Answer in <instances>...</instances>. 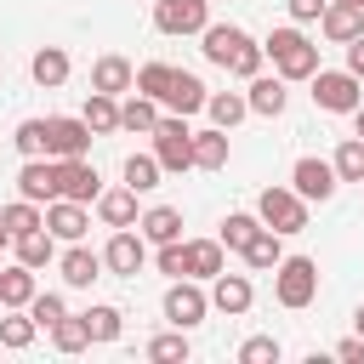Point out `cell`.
<instances>
[{
    "label": "cell",
    "instance_id": "1",
    "mask_svg": "<svg viewBox=\"0 0 364 364\" xmlns=\"http://www.w3.org/2000/svg\"><path fill=\"white\" fill-rule=\"evenodd\" d=\"M199 51H205L216 68H228L233 80H250V74H262V63H267L262 40H256L250 28H239V23H205V28H199Z\"/></svg>",
    "mask_w": 364,
    "mask_h": 364
},
{
    "label": "cell",
    "instance_id": "2",
    "mask_svg": "<svg viewBox=\"0 0 364 364\" xmlns=\"http://www.w3.org/2000/svg\"><path fill=\"white\" fill-rule=\"evenodd\" d=\"M262 51H267V63H273L279 80H313V68H318V46H313L296 23L273 28V34L262 40Z\"/></svg>",
    "mask_w": 364,
    "mask_h": 364
},
{
    "label": "cell",
    "instance_id": "3",
    "mask_svg": "<svg viewBox=\"0 0 364 364\" xmlns=\"http://www.w3.org/2000/svg\"><path fill=\"white\" fill-rule=\"evenodd\" d=\"M313 296H318V262L313 256H279V267H273V301L290 307V313H301V307H313Z\"/></svg>",
    "mask_w": 364,
    "mask_h": 364
},
{
    "label": "cell",
    "instance_id": "4",
    "mask_svg": "<svg viewBox=\"0 0 364 364\" xmlns=\"http://www.w3.org/2000/svg\"><path fill=\"white\" fill-rule=\"evenodd\" d=\"M148 136H154L159 171H193V125H188L182 114H159V125H154Z\"/></svg>",
    "mask_w": 364,
    "mask_h": 364
},
{
    "label": "cell",
    "instance_id": "5",
    "mask_svg": "<svg viewBox=\"0 0 364 364\" xmlns=\"http://www.w3.org/2000/svg\"><path fill=\"white\" fill-rule=\"evenodd\" d=\"M256 216H262V228H273V233H301V228H307V199H301L290 182H273V188H262Z\"/></svg>",
    "mask_w": 364,
    "mask_h": 364
},
{
    "label": "cell",
    "instance_id": "6",
    "mask_svg": "<svg viewBox=\"0 0 364 364\" xmlns=\"http://www.w3.org/2000/svg\"><path fill=\"white\" fill-rule=\"evenodd\" d=\"M364 80H353L347 68H313V102L324 108V114H353L358 102H364V91H358Z\"/></svg>",
    "mask_w": 364,
    "mask_h": 364
},
{
    "label": "cell",
    "instance_id": "7",
    "mask_svg": "<svg viewBox=\"0 0 364 364\" xmlns=\"http://www.w3.org/2000/svg\"><path fill=\"white\" fill-rule=\"evenodd\" d=\"M159 307H165V318H171L176 330H193V324H205V313H210V290H199V279H171Z\"/></svg>",
    "mask_w": 364,
    "mask_h": 364
},
{
    "label": "cell",
    "instance_id": "8",
    "mask_svg": "<svg viewBox=\"0 0 364 364\" xmlns=\"http://www.w3.org/2000/svg\"><path fill=\"white\" fill-rule=\"evenodd\" d=\"M290 188H296L307 205H324V199L341 188V176H336V165H330V159H318V154H301V159L290 165Z\"/></svg>",
    "mask_w": 364,
    "mask_h": 364
},
{
    "label": "cell",
    "instance_id": "9",
    "mask_svg": "<svg viewBox=\"0 0 364 364\" xmlns=\"http://www.w3.org/2000/svg\"><path fill=\"white\" fill-rule=\"evenodd\" d=\"M46 154H51V159L91 154V125H85L80 114H46Z\"/></svg>",
    "mask_w": 364,
    "mask_h": 364
},
{
    "label": "cell",
    "instance_id": "10",
    "mask_svg": "<svg viewBox=\"0 0 364 364\" xmlns=\"http://www.w3.org/2000/svg\"><path fill=\"white\" fill-rule=\"evenodd\" d=\"M102 267H108V273H119V279H136V273L148 267V239H142V233H131V228H114V233H108V245H102Z\"/></svg>",
    "mask_w": 364,
    "mask_h": 364
},
{
    "label": "cell",
    "instance_id": "11",
    "mask_svg": "<svg viewBox=\"0 0 364 364\" xmlns=\"http://www.w3.org/2000/svg\"><path fill=\"white\" fill-rule=\"evenodd\" d=\"M205 23H210V0H154L159 34H199Z\"/></svg>",
    "mask_w": 364,
    "mask_h": 364
},
{
    "label": "cell",
    "instance_id": "12",
    "mask_svg": "<svg viewBox=\"0 0 364 364\" xmlns=\"http://www.w3.org/2000/svg\"><path fill=\"white\" fill-rule=\"evenodd\" d=\"M205 97H210V91H205V80H199V74L171 68V80H165V91H159V108H171V114H182V119H188V114H199V108H205Z\"/></svg>",
    "mask_w": 364,
    "mask_h": 364
},
{
    "label": "cell",
    "instance_id": "13",
    "mask_svg": "<svg viewBox=\"0 0 364 364\" xmlns=\"http://www.w3.org/2000/svg\"><path fill=\"white\" fill-rule=\"evenodd\" d=\"M102 188H97V165L85 159V154H74V159H57V199H80V205H91Z\"/></svg>",
    "mask_w": 364,
    "mask_h": 364
},
{
    "label": "cell",
    "instance_id": "14",
    "mask_svg": "<svg viewBox=\"0 0 364 364\" xmlns=\"http://www.w3.org/2000/svg\"><path fill=\"white\" fill-rule=\"evenodd\" d=\"M85 228H91V205H80V199H46V233L51 239L74 245V239H85Z\"/></svg>",
    "mask_w": 364,
    "mask_h": 364
},
{
    "label": "cell",
    "instance_id": "15",
    "mask_svg": "<svg viewBox=\"0 0 364 364\" xmlns=\"http://www.w3.org/2000/svg\"><path fill=\"white\" fill-rule=\"evenodd\" d=\"M250 301H256V284H250V273H216L210 279V307L216 313H228V318H239V313H250Z\"/></svg>",
    "mask_w": 364,
    "mask_h": 364
},
{
    "label": "cell",
    "instance_id": "16",
    "mask_svg": "<svg viewBox=\"0 0 364 364\" xmlns=\"http://www.w3.org/2000/svg\"><path fill=\"white\" fill-rule=\"evenodd\" d=\"M245 102H250V114L279 119L284 102H290V80H279V74H250V80H245Z\"/></svg>",
    "mask_w": 364,
    "mask_h": 364
},
{
    "label": "cell",
    "instance_id": "17",
    "mask_svg": "<svg viewBox=\"0 0 364 364\" xmlns=\"http://www.w3.org/2000/svg\"><path fill=\"white\" fill-rule=\"evenodd\" d=\"M17 193H23V199H34V205L57 199V159H51V154L23 159V165H17Z\"/></svg>",
    "mask_w": 364,
    "mask_h": 364
},
{
    "label": "cell",
    "instance_id": "18",
    "mask_svg": "<svg viewBox=\"0 0 364 364\" xmlns=\"http://www.w3.org/2000/svg\"><path fill=\"white\" fill-rule=\"evenodd\" d=\"M318 34H324V40H336V46L358 40V34H364V6H347V0H324V11H318Z\"/></svg>",
    "mask_w": 364,
    "mask_h": 364
},
{
    "label": "cell",
    "instance_id": "19",
    "mask_svg": "<svg viewBox=\"0 0 364 364\" xmlns=\"http://www.w3.org/2000/svg\"><path fill=\"white\" fill-rule=\"evenodd\" d=\"M57 267H63V279H68L74 290H85L91 279H102V250H91L85 239H74L68 250H57Z\"/></svg>",
    "mask_w": 364,
    "mask_h": 364
},
{
    "label": "cell",
    "instance_id": "20",
    "mask_svg": "<svg viewBox=\"0 0 364 364\" xmlns=\"http://www.w3.org/2000/svg\"><path fill=\"white\" fill-rule=\"evenodd\" d=\"M131 80H136V63H131V57H119V51H102V57L91 63V91L119 97V91H131Z\"/></svg>",
    "mask_w": 364,
    "mask_h": 364
},
{
    "label": "cell",
    "instance_id": "21",
    "mask_svg": "<svg viewBox=\"0 0 364 364\" xmlns=\"http://www.w3.org/2000/svg\"><path fill=\"white\" fill-rule=\"evenodd\" d=\"M91 205H97V222L102 228H136V216H142L136 210V188H102Z\"/></svg>",
    "mask_w": 364,
    "mask_h": 364
},
{
    "label": "cell",
    "instance_id": "22",
    "mask_svg": "<svg viewBox=\"0 0 364 364\" xmlns=\"http://www.w3.org/2000/svg\"><path fill=\"white\" fill-rule=\"evenodd\" d=\"M136 233H142L148 245H171V239H182V210H176V205H148V210L136 216Z\"/></svg>",
    "mask_w": 364,
    "mask_h": 364
},
{
    "label": "cell",
    "instance_id": "23",
    "mask_svg": "<svg viewBox=\"0 0 364 364\" xmlns=\"http://www.w3.org/2000/svg\"><path fill=\"white\" fill-rule=\"evenodd\" d=\"M239 256H245V267H256V273H273V267H279V256H284V233H273V228H256V233H250V245H245Z\"/></svg>",
    "mask_w": 364,
    "mask_h": 364
},
{
    "label": "cell",
    "instance_id": "24",
    "mask_svg": "<svg viewBox=\"0 0 364 364\" xmlns=\"http://www.w3.org/2000/svg\"><path fill=\"white\" fill-rule=\"evenodd\" d=\"M28 74H34V85L57 91V85L68 80V51H63V46H40V51L28 57Z\"/></svg>",
    "mask_w": 364,
    "mask_h": 364
},
{
    "label": "cell",
    "instance_id": "25",
    "mask_svg": "<svg viewBox=\"0 0 364 364\" xmlns=\"http://www.w3.org/2000/svg\"><path fill=\"white\" fill-rule=\"evenodd\" d=\"M159 125V102L154 97H142V91H131L125 102H119V131H131V136H148Z\"/></svg>",
    "mask_w": 364,
    "mask_h": 364
},
{
    "label": "cell",
    "instance_id": "26",
    "mask_svg": "<svg viewBox=\"0 0 364 364\" xmlns=\"http://www.w3.org/2000/svg\"><path fill=\"white\" fill-rule=\"evenodd\" d=\"M11 250H17V262H23V267H34V273L57 262V239H51L46 228H34V233H17V239H11Z\"/></svg>",
    "mask_w": 364,
    "mask_h": 364
},
{
    "label": "cell",
    "instance_id": "27",
    "mask_svg": "<svg viewBox=\"0 0 364 364\" xmlns=\"http://www.w3.org/2000/svg\"><path fill=\"white\" fill-rule=\"evenodd\" d=\"M188 279H216L222 273V239H182Z\"/></svg>",
    "mask_w": 364,
    "mask_h": 364
},
{
    "label": "cell",
    "instance_id": "28",
    "mask_svg": "<svg viewBox=\"0 0 364 364\" xmlns=\"http://www.w3.org/2000/svg\"><path fill=\"white\" fill-rule=\"evenodd\" d=\"M34 336H40V324L28 318V307H0V347L23 353V347H34Z\"/></svg>",
    "mask_w": 364,
    "mask_h": 364
},
{
    "label": "cell",
    "instance_id": "29",
    "mask_svg": "<svg viewBox=\"0 0 364 364\" xmlns=\"http://www.w3.org/2000/svg\"><path fill=\"white\" fill-rule=\"evenodd\" d=\"M34 290H40V284H34V267H23V262L0 267V307H28Z\"/></svg>",
    "mask_w": 364,
    "mask_h": 364
},
{
    "label": "cell",
    "instance_id": "30",
    "mask_svg": "<svg viewBox=\"0 0 364 364\" xmlns=\"http://www.w3.org/2000/svg\"><path fill=\"white\" fill-rule=\"evenodd\" d=\"M205 114H210V125L233 131V125L250 114V102H245V91H210V97H205Z\"/></svg>",
    "mask_w": 364,
    "mask_h": 364
},
{
    "label": "cell",
    "instance_id": "31",
    "mask_svg": "<svg viewBox=\"0 0 364 364\" xmlns=\"http://www.w3.org/2000/svg\"><path fill=\"white\" fill-rule=\"evenodd\" d=\"M80 119L91 125V136H108V131H119V97H108V91H91Z\"/></svg>",
    "mask_w": 364,
    "mask_h": 364
},
{
    "label": "cell",
    "instance_id": "32",
    "mask_svg": "<svg viewBox=\"0 0 364 364\" xmlns=\"http://www.w3.org/2000/svg\"><path fill=\"white\" fill-rule=\"evenodd\" d=\"M193 165H199V171H222V165H228V131H222V125L193 131Z\"/></svg>",
    "mask_w": 364,
    "mask_h": 364
},
{
    "label": "cell",
    "instance_id": "33",
    "mask_svg": "<svg viewBox=\"0 0 364 364\" xmlns=\"http://www.w3.org/2000/svg\"><path fill=\"white\" fill-rule=\"evenodd\" d=\"M0 222L11 228V239L17 233H34V228H46V205H34V199H11V205H0Z\"/></svg>",
    "mask_w": 364,
    "mask_h": 364
},
{
    "label": "cell",
    "instance_id": "34",
    "mask_svg": "<svg viewBox=\"0 0 364 364\" xmlns=\"http://www.w3.org/2000/svg\"><path fill=\"white\" fill-rule=\"evenodd\" d=\"M256 228H262V216H256V210H228L216 239H222V250H233V256H239V250L250 245V233H256Z\"/></svg>",
    "mask_w": 364,
    "mask_h": 364
},
{
    "label": "cell",
    "instance_id": "35",
    "mask_svg": "<svg viewBox=\"0 0 364 364\" xmlns=\"http://www.w3.org/2000/svg\"><path fill=\"white\" fill-rule=\"evenodd\" d=\"M142 353H148L154 364H188V353H193V347H188V330H176V324H171V330H159Z\"/></svg>",
    "mask_w": 364,
    "mask_h": 364
},
{
    "label": "cell",
    "instance_id": "36",
    "mask_svg": "<svg viewBox=\"0 0 364 364\" xmlns=\"http://www.w3.org/2000/svg\"><path fill=\"white\" fill-rule=\"evenodd\" d=\"M119 176H125V188L148 193V188H159L165 171H159V159H154V148H148V154H125V171H119Z\"/></svg>",
    "mask_w": 364,
    "mask_h": 364
},
{
    "label": "cell",
    "instance_id": "37",
    "mask_svg": "<svg viewBox=\"0 0 364 364\" xmlns=\"http://www.w3.org/2000/svg\"><path fill=\"white\" fill-rule=\"evenodd\" d=\"M51 347H57V353H85V347H91L85 318H80V313H63V318L51 324Z\"/></svg>",
    "mask_w": 364,
    "mask_h": 364
},
{
    "label": "cell",
    "instance_id": "38",
    "mask_svg": "<svg viewBox=\"0 0 364 364\" xmlns=\"http://www.w3.org/2000/svg\"><path fill=\"white\" fill-rule=\"evenodd\" d=\"M80 318H85L91 341H114V336H119V324H125V313H119L114 301H97V307H85Z\"/></svg>",
    "mask_w": 364,
    "mask_h": 364
},
{
    "label": "cell",
    "instance_id": "39",
    "mask_svg": "<svg viewBox=\"0 0 364 364\" xmlns=\"http://www.w3.org/2000/svg\"><path fill=\"white\" fill-rule=\"evenodd\" d=\"M330 165H336L341 182H364V136H341V148L330 154Z\"/></svg>",
    "mask_w": 364,
    "mask_h": 364
},
{
    "label": "cell",
    "instance_id": "40",
    "mask_svg": "<svg viewBox=\"0 0 364 364\" xmlns=\"http://www.w3.org/2000/svg\"><path fill=\"white\" fill-rule=\"evenodd\" d=\"M63 313H68V301H63L57 290H34V296H28V318H34L40 330H51Z\"/></svg>",
    "mask_w": 364,
    "mask_h": 364
},
{
    "label": "cell",
    "instance_id": "41",
    "mask_svg": "<svg viewBox=\"0 0 364 364\" xmlns=\"http://www.w3.org/2000/svg\"><path fill=\"white\" fill-rule=\"evenodd\" d=\"M11 148H17L23 159L46 154V119H17V131H11Z\"/></svg>",
    "mask_w": 364,
    "mask_h": 364
},
{
    "label": "cell",
    "instance_id": "42",
    "mask_svg": "<svg viewBox=\"0 0 364 364\" xmlns=\"http://www.w3.org/2000/svg\"><path fill=\"white\" fill-rule=\"evenodd\" d=\"M165 80H171V63H142V68H136V80H131V91H142V97H154V102H159Z\"/></svg>",
    "mask_w": 364,
    "mask_h": 364
},
{
    "label": "cell",
    "instance_id": "43",
    "mask_svg": "<svg viewBox=\"0 0 364 364\" xmlns=\"http://www.w3.org/2000/svg\"><path fill=\"white\" fill-rule=\"evenodd\" d=\"M154 267H159L165 279H188V256H182V239L159 245V250H154Z\"/></svg>",
    "mask_w": 364,
    "mask_h": 364
},
{
    "label": "cell",
    "instance_id": "44",
    "mask_svg": "<svg viewBox=\"0 0 364 364\" xmlns=\"http://www.w3.org/2000/svg\"><path fill=\"white\" fill-rule=\"evenodd\" d=\"M279 353H284V347H279L273 336H250V341L239 347V364H279Z\"/></svg>",
    "mask_w": 364,
    "mask_h": 364
},
{
    "label": "cell",
    "instance_id": "45",
    "mask_svg": "<svg viewBox=\"0 0 364 364\" xmlns=\"http://www.w3.org/2000/svg\"><path fill=\"white\" fill-rule=\"evenodd\" d=\"M284 11H290V23H318L324 0H284Z\"/></svg>",
    "mask_w": 364,
    "mask_h": 364
},
{
    "label": "cell",
    "instance_id": "46",
    "mask_svg": "<svg viewBox=\"0 0 364 364\" xmlns=\"http://www.w3.org/2000/svg\"><path fill=\"white\" fill-rule=\"evenodd\" d=\"M336 358H347V364H364V336H347V341H336Z\"/></svg>",
    "mask_w": 364,
    "mask_h": 364
},
{
    "label": "cell",
    "instance_id": "47",
    "mask_svg": "<svg viewBox=\"0 0 364 364\" xmlns=\"http://www.w3.org/2000/svg\"><path fill=\"white\" fill-rule=\"evenodd\" d=\"M347 74H353V80H364V34H358V40H347Z\"/></svg>",
    "mask_w": 364,
    "mask_h": 364
},
{
    "label": "cell",
    "instance_id": "48",
    "mask_svg": "<svg viewBox=\"0 0 364 364\" xmlns=\"http://www.w3.org/2000/svg\"><path fill=\"white\" fill-rule=\"evenodd\" d=\"M353 136H364V102L353 108Z\"/></svg>",
    "mask_w": 364,
    "mask_h": 364
},
{
    "label": "cell",
    "instance_id": "49",
    "mask_svg": "<svg viewBox=\"0 0 364 364\" xmlns=\"http://www.w3.org/2000/svg\"><path fill=\"white\" fill-rule=\"evenodd\" d=\"M0 250H11V228L6 222H0Z\"/></svg>",
    "mask_w": 364,
    "mask_h": 364
},
{
    "label": "cell",
    "instance_id": "50",
    "mask_svg": "<svg viewBox=\"0 0 364 364\" xmlns=\"http://www.w3.org/2000/svg\"><path fill=\"white\" fill-rule=\"evenodd\" d=\"M353 324H358V336H364V301H358V313H353Z\"/></svg>",
    "mask_w": 364,
    "mask_h": 364
},
{
    "label": "cell",
    "instance_id": "51",
    "mask_svg": "<svg viewBox=\"0 0 364 364\" xmlns=\"http://www.w3.org/2000/svg\"><path fill=\"white\" fill-rule=\"evenodd\" d=\"M0 74H6V57H0Z\"/></svg>",
    "mask_w": 364,
    "mask_h": 364
},
{
    "label": "cell",
    "instance_id": "52",
    "mask_svg": "<svg viewBox=\"0 0 364 364\" xmlns=\"http://www.w3.org/2000/svg\"><path fill=\"white\" fill-rule=\"evenodd\" d=\"M347 6H364V0H347Z\"/></svg>",
    "mask_w": 364,
    "mask_h": 364
}]
</instances>
